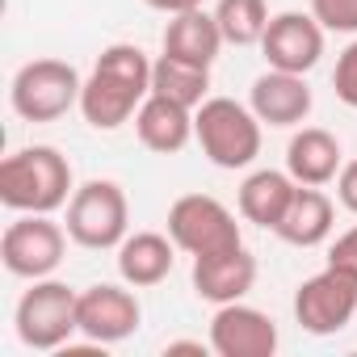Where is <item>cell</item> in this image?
<instances>
[{"label":"cell","mask_w":357,"mask_h":357,"mask_svg":"<svg viewBox=\"0 0 357 357\" xmlns=\"http://www.w3.org/2000/svg\"><path fill=\"white\" fill-rule=\"evenodd\" d=\"M151 93V63L135 43H114L97 55L84 89H80V114L93 130H118L135 118L143 97Z\"/></svg>","instance_id":"6da1fadb"},{"label":"cell","mask_w":357,"mask_h":357,"mask_svg":"<svg viewBox=\"0 0 357 357\" xmlns=\"http://www.w3.org/2000/svg\"><path fill=\"white\" fill-rule=\"evenodd\" d=\"M72 194V164L59 147L34 143L0 160V202L17 215H55Z\"/></svg>","instance_id":"7a4b0ae2"},{"label":"cell","mask_w":357,"mask_h":357,"mask_svg":"<svg viewBox=\"0 0 357 357\" xmlns=\"http://www.w3.org/2000/svg\"><path fill=\"white\" fill-rule=\"evenodd\" d=\"M261 118L252 114V105H240L231 97H206L194 109V139L206 151V160L215 168H248L261 155Z\"/></svg>","instance_id":"3957f363"},{"label":"cell","mask_w":357,"mask_h":357,"mask_svg":"<svg viewBox=\"0 0 357 357\" xmlns=\"http://www.w3.org/2000/svg\"><path fill=\"white\" fill-rule=\"evenodd\" d=\"M76 307H80V290H72L68 282H55V278H38L17 298V311H13L17 340L38 353L63 349L72 340V332H80Z\"/></svg>","instance_id":"277c9868"},{"label":"cell","mask_w":357,"mask_h":357,"mask_svg":"<svg viewBox=\"0 0 357 357\" xmlns=\"http://www.w3.org/2000/svg\"><path fill=\"white\" fill-rule=\"evenodd\" d=\"M80 72L63 59H30L17 68L9 84L13 114L26 122H59L72 105H80Z\"/></svg>","instance_id":"5b68a950"},{"label":"cell","mask_w":357,"mask_h":357,"mask_svg":"<svg viewBox=\"0 0 357 357\" xmlns=\"http://www.w3.org/2000/svg\"><path fill=\"white\" fill-rule=\"evenodd\" d=\"M68 236L80 248L105 252L130 236V202L118 181H84L68 202Z\"/></svg>","instance_id":"8992f818"},{"label":"cell","mask_w":357,"mask_h":357,"mask_svg":"<svg viewBox=\"0 0 357 357\" xmlns=\"http://www.w3.org/2000/svg\"><path fill=\"white\" fill-rule=\"evenodd\" d=\"M168 236H172L176 248L190 252V257H206V252H223V248L244 244L236 215L219 198H211V194L176 198L168 206Z\"/></svg>","instance_id":"52a82bcc"},{"label":"cell","mask_w":357,"mask_h":357,"mask_svg":"<svg viewBox=\"0 0 357 357\" xmlns=\"http://www.w3.org/2000/svg\"><path fill=\"white\" fill-rule=\"evenodd\" d=\"M63 252H68V231L51 215H22L0 236V261L13 278H26V282L51 278Z\"/></svg>","instance_id":"ba28073f"},{"label":"cell","mask_w":357,"mask_h":357,"mask_svg":"<svg viewBox=\"0 0 357 357\" xmlns=\"http://www.w3.org/2000/svg\"><path fill=\"white\" fill-rule=\"evenodd\" d=\"M353 315H357V273L340 265H324L294 290V319L311 336H332L349 328Z\"/></svg>","instance_id":"9c48e42d"},{"label":"cell","mask_w":357,"mask_h":357,"mask_svg":"<svg viewBox=\"0 0 357 357\" xmlns=\"http://www.w3.org/2000/svg\"><path fill=\"white\" fill-rule=\"evenodd\" d=\"M76 319H80V336H89L93 344H118V340H126L139 328L143 307H139V298L126 286L97 282V286L80 290Z\"/></svg>","instance_id":"30bf717a"},{"label":"cell","mask_w":357,"mask_h":357,"mask_svg":"<svg viewBox=\"0 0 357 357\" xmlns=\"http://www.w3.org/2000/svg\"><path fill=\"white\" fill-rule=\"evenodd\" d=\"M261 51L269 68L307 76L324 55V26L315 22V13H278L265 26Z\"/></svg>","instance_id":"8fae6325"},{"label":"cell","mask_w":357,"mask_h":357,"mask_svg":"<svg viewBox=\"0 0 357 357\" xmlns=\"http://www.w3.org/2000/svg\"><path fill=\"white\" fill-rule=\"evenodd\" d=\"M211 349L219 357H273L278 324L248 303H223L211 319Z\"/></svg>","instance_id":"7c38bea8"},{"label":"cell","mask_w":357,"mask_h":357,"mask_svg":"<svg viewBox=\"0 0 357 357\" xmlns=\"http://www.w3.org/2000/svg\"><path fill=\"white\" fill-rule=\"evenodd\" d=\"M194 294L223 307V303H240L252 282H257V257L236 244V248H223V252H206V257H194Z\"/></svg>","instance_id":"4fadbf2b"},{"label":"cell","mask_w":357,"mask_h":357,"mask_svg":"<svg viewBox=\"0 0 357 357\" xmlns=\"http://www.w3.org/2000/svg\"><path fill=\"white\" fill-rule=\"evenodd\" d=\"M248 105H252V114H257L265 126H298V122H307V114H311L307 76L269 68L265 76L252 80Z\"/></svg>","instance_id":"5bb4252c"},{"label":"cell","mask_w":357,"mask_h":357,"mask_svg":"<svg viewBox=\"0 0 357 357\" xmlns=\"http://www.w3.org/2000/svg\"><path fill=\"white\" fill-rule=\"evenodd\" d=\"M135 135L147 151L155 155H176L190 139H194V109L172 101V97H160V93H147L143 105L135 109Z\"/></svg>","instance_id":"9a60e30c"},{"label":"cell","mask_w":357,"mask_h":357,"mask_svg":"<svg viewBox=\"0 0 357 357\" xmlns=\"http://www.w3.org/2000/svg\"><path fill=\"white\" fill-rule=\"evenodd\" d=\"M340 168H344L340 139L324 126H303L286 143V172L298 185H328L340 176Z\"/></svg>","instance_id":"2e32d148"},{"label":"cell","mask_w":357,"mask_h":357,"mask_svg":"<svg viewBox=\"0 0 357 357\" xmlns=\"http://www.w3.org/2000/svg\"><path fill=\"white\" fill-rule=\"evenodd\" d=\"M332 223H336V206L324 194V185H298L273 236L294 248H315L332 236Z\"/></svg>","instance_id":"e0dca14e"},{"label":"cell","mask_w":357,"mask_h":357,"mask_svg":"<svg viewBox=\"0 0 357 357\" xmlns=\"http://www.w3.org/2000/svg\"><path fill=\"white\" fill-rule=\"evenodd\" d=\"M172 236H160V231H135L118 244V273L126 286L135 290H147V286H160L168 273H172Z\"/></svg>","instance_id":"ac0fdd59"},{"label":"cell","mask_w":357,"mask_h":357,"mask_svg":"<svg viewBox=\"0 0 357 357\" xmlns=\"http://www.w3.org/2000/svg\"><path fill=\"white\" fill-rule=\"evenodd\" d=\"M219 51H223V30H219L215 13L190 9V13L168 17V26H164V55L211 68L219 59Z\"/></svg>","instance_id":"d6986e66"},{"label":"cell","mask_w":357,"mask_h":357,"mask_svg":"<svg viewBox=\"0 0 357 357\" xmlns=\"http://www.w3.org/2000/svg\"><path fill=\"white\" fill-rule=\"evenodd\" d=\"M298 181L290 172H278V168H257L244 176V185H240V215L265 231H278L290 198H294Z\"/></svg>","instance_id":"ffe728a7"},{"label":"cell","mask_w":357,"mask_h":357,"mask_svg":"<svg viewBox=\"0 0 357 357\" xmlns=\"http://www.w3.org/2000/svg\"><path fill=\"white\" fill-rule=\"evenodd\" d=\"M206 89H211V68H202V63H185L172 55H160L151 63V93H160V97H172V101L198 109L206 101Z\"/></svg>","instance_id":"44dd1931"},{"label":"cell","mask_w":357,"mask_h":357,"mask_svg":"<svg viewBox=\"0 0 357 357\" xmlns=\"http://www.w3.org/2000/svg\"><path fill=\"white\" fill-rule=\"evenodd\" d=\"M215 22L223 30V43H231V47H261L265 26H269V5L265 0H219Z\"/></svg>","instance_id":"7402d4cb"},{"label":"cell","mask_w":357,"mask_h":357,"mask_svg":"<svg viewBox=\"0 0 357 357\" xmlns=\"http://www.w3.org/2000/svg\"><path fill=\"white\" fill-rule=\"evenodd\" d=\"M311 13L324 30L357 34V0H311Z\"/></svg>","instance_id":"603a6c76"},{"label":"cell","mask_w":357,"mask_h":357,"mask_svg":"<svg viewBox=\"0 0 357 357\" xmlns=\"http://www.w3.org/2000/svg\"><path fill=\"white\" fill-rule=\"evenodd\" d=\"M332 89H336V101L357 109V38L336 55V72H332Z\"/></svg>","instance_id":"cb8c5ba5"},{"label":"cell","mask_w":357,"mask_h":357,"mask_svg":"<svg viewBox=\"0 0 357 357\" xmlns=\"http://www.w3.org/2000/svg\"><path fill=\"white\" fill-rule=\"evenodd\" d=\"M328 265H340V269L357 273V227H349L344 236H336V244L328 248Z\"/></svg>","instance_id":"d4e9b609"},{"label":"cell","mask_w":357,"mask_h":357,"mask_svg":"<svg viewBox=\"0 0 357 357\" xmlns=\"http://www.w3.org/2000/svg\"><path fill=\"white\" fill-rule=\"evenodd\" d=\"M336 198H340L344 211L357 215V160H349V164L340 168V176H336Z\"/></svg>","instance_id":"484cf974"},{"label":"cell","mask_w":357,"mask_h":357,"mask_svg":"<svg viewBox=\"0 0 357 357\" xmlns=\"http://www.w3.org/2000/svg\"><path fill=\"white\" fill-rule=\"evenodd\" d=\"M147 9H155V13H168V17H176V13H190V9H202L206 0H143Z\"/></svg>","instance_id":"4316f807"},{"label":"cell","mask_w":357,"mask_h":357,"mask_svg":"<svg viewBox=\"0 0 357 357\" xmlns=\"http://www.w3.org/2000/svg\"><path fill=\"white\" fill-rule=\"evenodd\" d=\"M164 353H206V344L202 340H168Z\"/></svg>","instance_id":"83f0119b"}]
</instances>
